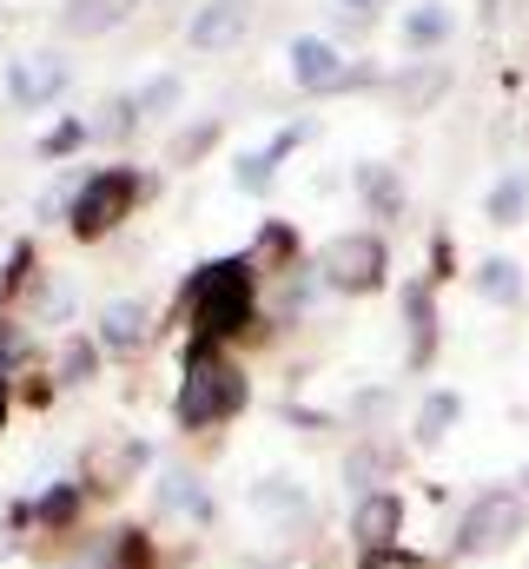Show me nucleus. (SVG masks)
Wrapping results in <instances>:
<instances>
[{
  "label": "nucleus",
  "mask_w": 529,
  "mask_h": 569,
  "mask_svg": "<svg viewBox=\"0 0 529 569\" xmlns=\"http://www.w3.org/2000/svg\"><path fill=\"white\" fill-rule=\"evenodd\" d=\"M179 311H186L192 338H212V345L252 331V325H259V279H252V266H246V259H212V266H199L192 279L179 284Z\"/></svg>",
  "instance_id": "obj_1"
},
{
  "label": "nucleus",
  "mask_w": 529,
  "mask_h": 569,
  "mask_svg": "<svg viewBox=\"0 0 529 569\" xmlns=\"http://www.w3.org/2000/svg\"><path fill=\"white\" fill-rule=\"evenodd\" d=\"M246 398H252V385H246V371L226 358V345L192 338L186 358H179V391H172V418H179V430L226 425V418L246 411Z\"/></svg>",
  "instance_id": "obj_2"
},
{
  "label": "nucleus",
  "mask_w": 529,
  "mask_h": 569,
  "mask_svg": "<svg viewBox=\"0 0 529 569\" xmlns=\"http://www.w3.org/2000/svg\"><path fill=\"white\" fill-rule=\"evenodd\" d=\"M523 530H529V497L510 490V483H490V490L470 497V510L457 517L450 550H457V557H497V550H510Z\"/></svg>",
  "instance_id": "obj_3"
},
{
  "label": "nucleus",
  "mask_w": 529,
  "mask_h": 569,
  "mask_svg": "<svg viewBox=\"0 0 529 569\" xmlns=\"http://www.w3.org/2000/svg\"><path fill=\"white\" fill-rule=\"evenodd\" d=\"M139 199H146V179L132 166H107V172L80 179V192L67 206V226H73V239H107Z\"/></svg>",
  "instance_id": "obj_4"
},
{
  "label": "nucleus",
  "mask_w": 529,
  "mask_h": 569,
  "mask_svg": "<svg viewBox=\"0 0 529 569\" xmlns=\"http://www.w3.org/2000/svg\"><path fill=\"white\" fill-rule=\"evenodd\" d=\"M318 272H325V284H331V291L365 298V291H378V284L391 279V246H385L378 232H338V239L325 246Z\"/></svg>",
  "instance_id": "obj_5"
},
{
  "label": "nucleus",
  "mask_w": 529,
  "mask_h": 569,
  "mask_svg": "<svg viewBox=\"0 0 529 569\" xmlns=\"http://www.w3.org/2000/svg\"><path fill=\"white\" fill-rule=\"evenodd\" d=\"M345 53H338V40H325V33H298L291 40V80L305 87V93H345Z\"/></svg>",
  "instance_id": "obj_6"
},
{
  "label": "nucleus",
  "mask_w": 529,
  "mask_h": 569,
  "mask_svg": "<svg viewBox=\"0 0 529 569\" xmlns=\"http://www.w3.org/2000/svg\"><path fill=\"white\" fill-rule=\"evenodd\" d=\"M7 93H13V107H27V113L53 107V100L67 93V60H60V53H27V60H13V67H7Z\"/></svg>",
  "instance_id": "obj_7"
},
{
  "label": "nucleus",
  "mask_w": 529,
  "mask_h": 569,
  "mask_svg": "<svg viewBox=\"0 0 529 569\" xmlns=\"http://www.w3.org/2000/svg\"><path fill=\"white\" fill-rule=\"evenodd\" d=\"M252 33V0H206L192 13V47L199 53H232Z\"/></svg>",
  "instance_id": "obj_8"
},
{
  "label": "nucleus",
  "mask_w": 529,
  "mask_h": 569,
  "mask_svg": "<svg viewBox=\"0 0 529 569\" xmlns=\"http://www.w3.org/2000/svg\"><path fill=\"white\" fill-rule=\"evenodd\" d=\"M351 537H358L365 557H371V550H397V537H403V497H397V490H371V497H358V510H351Z\"/></svg>",
  "instance_id": "obj_9"
},
{
  "label": "nucleus",
  "mask_w": 529,
  "mask_h": 569,
  "mask_svg": "<svg viewBox=\"0 0 529 569\" xmlns=\"http://www.w3.org/2000/svg\"><path fill=\"white\" fill-rule=\"evenodd\" d=\"M139 470H146V443H139V437H107V443H93V457H87V483H93V490H127Z\"/></svg>",
  "instance_id": "obj_10"
},
{
  "label": "nucleus",
  "mask_w": 529,
  "mask_h": 569,
  "mask_svg": "<svg viewBox=\"0 0 529 569\" xmlns=\"http://www.w3.org/2000/svg\"><path fill=\"white\" fill-rule=\"evenodd\" d=\"M403 325H410V371H430V358H437V291H430V279L403 284Z\"/></svg>",
  "instance_id": "obj_11"
},
{
  "label": "nucleus",
  "mask_w": 529,
  "mask_h": 569,
  "mask_svg": "<svg viewBox=\"0 0 529 569\" xmlns=\"http://www.w3.org/2000/svg\"><path fill=\"white\" fill-rule=\"evenodd\" d=\"M443 93H450V67H443V60H417L410 73L391 80V100L403 107V113H430Z\"/></svg>",
  "instance_id": "obj_12"
},
{
  "label": "nucleus",
  "mask_w": 529,
  "mask_h": 569,
  "mask_svg": "<svg viewBox=\"0 0 529 569\" xmlns=\"http://www.w3.org/2000/svg\"><path fill=\"white\" fill-rule=\"evenodd\" d=\"M127 13H132V0H67V7H60V33H67V40H100V33H113Z\"/></svg>",
  "instance_id": "obj_13"
},
{
  "label": "nucleus",
  "mask_w": 529,
  "mask_h": 569,
  "mask_svg": "<svg viewBox=\"0 0 529 569\" xmlns=\"http://www.w3.org/2000/svg\"><path fill=\"white\" fill-rule=\"evenodd\" d=\"M457 418H463V398H457V391H430V398L417 405V418H410V443H417V450H437V443L457 430Z\"/></svg>",
  "instance_id": "obj_14"
},
{
  "label": "nucleus",
  "mask_w": 529,
  "mask_h": 569,
  "mask_svg": "<svg viewBox=\"0 0 529 569\" xmlns=\"http://www.w3.org/2000/svg\"><path fill=\"white\" fill-rule=\"evenodd\" d=\"M450 27H457V13H450L443 0H423V7L403 13V47H410V53H437V47L450 40Z\"/></svg>",
  "instance_id": "obj_15"
},
{
  "label": "nucleus",
  "mask_w": 529,
  "mask_h": 569,
  "mask_svg": "<svg viewBox=\"0 0 529 569\" xmlns=\"http://www.w3.org/2000/svg\"><path fill=\"white\" fill-rule=\"evenodd\" d=\"M139 345H146V311H139V305H107V311H100V351L132 358Z\"/></svg>",
  "instance_id": "obj_16"
},
{
  "label": "nucleus",
  "mask_w": 529,
  "mask_h": 569,
  "mask_svg": "<svg viewBox=\"0 0 529 569\" xmlns=\"http://www.w3.org/2000/svg\"><path fill=\"white\" fill-rule=\"evenodd\" d=\"M483 219L490 226H523L529 219V172H503L483 199Z\"/></svg>",
  "instance_id": "obj_17"
},
{
  "label": "nucleus",
  "mask_w": 529,
  "mask_h": 569,
  "mask_svg": "<svg viewBox=\"0 0 529 569\" xmlns=\"http://www.w3.org/2000/svg\"><path fill=\"white\" fill-rule=\"evenodd\" d=\"M358 192H365L371 219H397V212H403V179H397V166H358Z\"/></svg>",
  "instance_id": "obj_18"
},
{
  "label": "nucleus",
  "mask_w": 529,
  "mask_h": 569,
  "mask_svg": "<svg viewBox=\"0 0 529 569\" xmlns=\"http://www.w3.org/2000/svg\"><path fill=\"white\" fill-rule=\"evenodd\" d=\"M385 477H391V450H385V443H358V450L345 457V483H351L358 497H371V490H391Z\"/></svg>",
  "instance_id": "obj_19"
},
{
  "label": "nucleus",
  "mask_w": 529,
  "mask_h": 569,
  "mask_svg": "<svg viewBox=\"0 0 529 569\" xmlns=\"http://www.w3.org/2000/svg\"><path fill=\"white\" fill-rule=\"evenodd\" d=\"M219 133H226V120H219V113H212V120L179 127V133H172V146H166V166H199V159L219 146Z\"/></svg>",
  "instance_id": "obj_20"
},
{
  "label": "nucleus",
  "mask_w": 529,
  "mask_h": 569,
  "mask_svg": "<svg viewBox=\"0 0 529 569\" xmlns=\"http://www.w3.org/2000/svg\"><path fill=\"white\" fill-rule=\"evenodd\" d=\"M477 291H483L490 305H503V311L523 305V266H517V259H483V266H477Z\"/></svg>",
  "instance_id": "obj_21"
},
{
  "label": "nucleus",
  "mask_w": 529,
  "mask_h": 569,
  "mask_svg": "<svg viewBox=\"0 0 529 569\" xmlns=\"http://www.w3.org/2000/svg\"><path fill=\"white\" fill-rule=\"evenodd\" d=\"M291 259H298V232H291V226H278V219H264L259 239H252V259H246V266L259 272V266H291Z\"/></svg>",
  "instance_id": "obj_22"
},
{
  "label": "nucleus",
  "mask_w": 529,
  "mask_h": 569,
  "mask_svg": "<svg viewBox=\"0 0 529 569\" xmlns=\"http://www.w3.org/2000/svg\"><path fill=\"white\" fill-rule=\"evenodd\" d=\"M252 503H259L264 517H285V523H298V517H305V490H298L291 477H264L259 490H252Z\"/></svg>",
  "instance_id": "obj_23"
},
{
  "label": "nucleus",
  "mask_w": 529,
  "mask_h": 569,
  "mask_svg": "<svg viewBox=\"0 0 529 569\" xmlns=\"http://www.w3.org/2000/svg\"><path fill=\"white\" fill-rule=\"evenodd\" d=\"M132 133H139V100H132V93L107 100L100 120H93V140H132Z\"/></svg>",
  "instance_id": "obj_24"
},
{
  "label": "nucleus",
  "mask_w": 529,
  "mask_h": 569,
  "mask_svg": "<svg viewBox=\"0 0 529 569\" xmlns=\"http://www.w3.org/2000/svg\"><path fill=\"white\" fill-rule=\"evenodd\" d=\"M132 100H139V120H166V113L186 100V87H179V73H159V80H152V87H139Z\"/></svg>",
  "instance_id": "obj_25"
},
{
  "label": "nucleus",
  "mask_w": 529,
  "mask_h": 569,
  "mask_svg": "<svg viewBox=\"0 0 529 569\" xmlns=\"http://www.w3.org/2000/svg\"><path fill=\"white\" fill-rule=\"evenodd\" d=\"M33 517H40V530H67V523L80 517V490H73V483H53V490L40 497Z\"/></svg>",
  "instance_id": "obj_26"
},
{
  "label": "nucleus",
  "mask_w": 529,
  "mask_h": 569,
  "mask_svg": "<svg viewBox=\"0 0 529 569\" xmlns=\"http://www.w3.org/2000/svg\"><path fill=\"white\" fill-rule=\"evenodd\" d=\"M159 510H192V517H206V497L192 490L186 470H172V477H159Z\"/></svg>",
  "instance_id": "obj_27"
},
{
  "label": "nucleus",
  "mask_w": 529,
  "mask_h": 569,
  "mask_svg": "<svg viewBox=\"0 0 529 569\" xmlns=\"http://www.w3.org/2000/svg\"><path fill=\"white\" fill-rule=\"evenodd\" d=\"M113 569H159L152 537H146V530H120V543H113Z\"/></svg>",
  "instance_id": "obj_28"
},
{
  "label": "nucleus",
  "mask_w": 529,
  "mask_h": 569,
  "mask_svg": "<svg viewBox=\"0 0 529 569\" xmlns=\"http://www.w3.org/2000/svg\"><path fill=\"white\" fill-rule=\"evenodd\" d=\"M93 365H100V345H93V338H73V345H67V358H60V378H67V385H87V378H93Z\"/></svg>",
  "instance_id": "obj_29"
},
{
  "label": "nucleus",
  "mask_w": 529,
  "mask_h": 569,
  "mask_svg": "<svg viewBox=\"0 0 529 569\" xmlns=\"http://www.w3.org/2000/svg\"><path fill=\"white\" fill-rule=\"evenodd\" d=\"M87 133H93L87 120H60V127H53V133L40 140V152H47V159H67V152H73V146L87 140Z\"/></svg>",
  "instance_id": "obj_30"
},
{
  "label": "nucleus",
  "mask_w": 529,
  "mask_h": 569,
  "mask_svg": "<svg viewBox=\"0 0 529 569\" xmlns=\"http://www.w3.org/2000/svg\"><path fill=\"white\" fill-rule=\"evenodd\" d=\"M264 186H271V159L264 152H246L239 159V192H264Z\"/></svg>",
  "instance_id": "obj_31"
},
{
  "label": "nucleus",
  "mask_w": 529,
  "mask_h": 569,
  "mask_svg": "<svg viewBox=\"0 0 529 569\" xmlns=\"http://www.w3.org/2000/svg\"><path fill=\"white\" fill-rule=\"evenodd\" d=\"M358 569H430V563H423V557H410V550H371Z\"/></svg>",
  "instance_id": "obj_32"
},
{
  "label": "nucleus",
  "mask_w": 529,
  "mask_h": 569,
  "mask_svg": "<svg viewBox=\"0 0 529 569\" xmlns=\"http://www.w3.org/2000/svg\"><path fill=\"white\" fill-rule=\"evenodd\" d=\"M305 140V127H285V133H278V140L264 146V159H271V166H278V159H285V152H291V146Z\"/></svg>",
  "instance_id": "obj_33"
},
{
  "label": "nucleus",
  "mask_w": 529,
  "mask_h": 569,
  "mask_svg": "<svg viewBox=\"0 0 529 569\" xmlns=\"http://www.w3.org/2000/svg\"><path fill=\"white\" fill-rule=\"evenodd\" d=\"M430 279H450V239L437 232V246H430Z\"/></svg>",
  "instance_id": "obj_34"
},
{
  "label": "nucleus",
  "mask_w": 529,
  "mask_h": 569,
  "mask_svg": "<svg viewBox=\"0 0 529 569\" xmlns=\"http://www.w3.org/2000/svg\"><path fill=\"white\" fill-rule=\"evenodd\" d=\"M338 7H351V20H371V13H378L385 0H338Z\"/></svg>",
  "instance_id": "obj_35"
},
{
  "label": "nucleus",
  "mask_w": 529,
  "mask_h": 569,
  "mask_svg": "<svg viewBox=\"0 0 529 569\" xmlns=\"http://www.w3.org/2000/svg\"><path fill=\"white\" fill-rule=\"evenodd\" d=\"M0 425H7V391H0Z\"/></svg>",
  "instance_id": "obj_36"
},
{
  "label": "nucleus",
  "mask_w": 529,
  "mask_h": 569,
  "mask_svg": "<svg viewBox=\"0 0 529 569\" xmlns=\"http://www.w3.org/2000/svg\"><path fill=\"white\" fill-rule=\"evenodd\" d=\"M523 483H529V470H523Z\"/></svg>",
  "instance_id": "obj_37"
}]
</instances>
